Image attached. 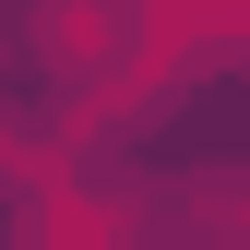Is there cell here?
Wrapping results in <instances>:
<instances>
[{
  "label": "cell",
  "mask_w": 250,
  "mask_h": 250,
  "mask_svg": "<svg viewBox=\"0 0 250 250\" xmlns=\"http://www.w3.org/2000/svg\"><path fill=\"white\" fill-rule=\"evenodd\" d=\"M119 24H131L119 0H60V12H48V60H60V72H83V60L119 48Z\"/></svg>",
  "instance_id": "6da1fadb"
}]
</instances>
